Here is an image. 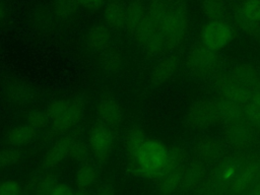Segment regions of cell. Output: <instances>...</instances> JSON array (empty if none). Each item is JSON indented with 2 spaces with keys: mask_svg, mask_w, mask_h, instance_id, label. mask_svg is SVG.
Returning <instances> with one entry per match:
<instances>
[{
  "mask_svg": "<svg viewBox=\"0 0 260 195\" xmlns=\"http://www.w3.org/2000/svg\"><path fill=\"white\" fill-rule=\"evenodd\" d=\"M242 1H243V0H242Z\"/></svg>",
  "mask_w": 260,
  "mask_h": 195,
  "instance_id": "d590c367",
  "label": "cell"
},
{
  "mask_svg": "<svg viewBox=\"0 0 260 195\" xmlns=\"http://www.w3.org/2000/svg\"><path fill=\"white\" fill-rule=\"evenodd\" d=\"M147 16V6H145L139 0L133 1L126 7L125 27L130 31L131 35H133L145 21Z\"/></svg>",
  "mask_w": 260,
  "mask_h": 195,
  "instance_id": "4fadbf2b",
  "label": "cell"
},
{
  "mask_svg": "<svg viewBox=\"0 0 260 195\" xmlns=\"http://www.w3.org/2000/svg\"><path fill=\"white\" fill-rule=\"evenodd\" d=\"M202 12L209 21L224 20L226 16V6L223 0H202Z\"/></svg>",
  "mask_w": 260,
  "mask_h": 195,
  "instance_id": "ffe728a7",
  "label": "cell"
},
{
  "mask_svg": "<svg viewBox=\"0 0 260 195\" xmlns=\"http://www.w3.org/2000/svg\"><path fill=\"white\" fill-rule=\"evenodd\" d=\"M139 169L148 174H161L169 160V149L159 141L146 139L134 154Z\"/></svg>",
  "mask_w": 260,
  "mask_h": 195,
  "instance_id": "277c9868",
  "label": "cell"
},
{
  "mask_svg": "<svg viewBox=\"0 0 260 195\" xmlns=\"http://www.w3.org/2000/svg\"><path fill=\"white\" fill-rule=\"evenodd\" d=\"M242 109L244 118L252 125L260 127V90L251 91Z\"/></svg>",
  "mask_w": 260,
  "mask_h": 195,
  "instance_id": "ac0fdd59",
  "label": "cell"
},
{
  "mask_svg": "<svg viewBox=\"0 0 260 195\" xmlns=\"http://www.w3.org/2000/svg\"><path fill=\"white\" fill-rule=\"evenodd\" d=\"M74 191L65 184H56L50 191L49 195H73Z\"/></svg>",
  "mask_w": 260,
  "mask_h": 195,
  "instance_id": "f546056e",
  "label": "cell"
},
{
  "mask_svg": "<svg viewBox=\"0 0 260 195\" xmlns=\"http://www.w3.org/2000/svg\"><path fill=\"white\" fill-rule=\"evenodd\" d=\"M233 39V29L225 20L209 21L201 31V43L213 51L228 46Z\"/></svg>",
  "mask_w": 260,
  "mask_h": 195,
  "instance_id": "5b68a950",
  "label": "cell"
},
{
  "mask_svg": "<svg viewBox=\"0 0 260 195\" xmlns=\"http://www.w3.org/2000/svg\"><path fill=\"white\" fill-rule=\"evenodd\" d=\"M160 175L161 178L159 182V190L165 195L173 193L183 180L184 176L181 166L166 170Z\"/></svg>",
  "mask_w": 260,
  "mask_h": 195,
  "instance_id": "e0dca14e",
  "label": "cell"
},
{
  "mask_svg": "<svg viewBox=\"0 0 260 195\" xmlns=\"http://www.w3.org/2000/svg\"><path fill=\"white\" fill-rule=\"evenodd\" d=\"M94 195H115V191L112 185L110 184H103L98 188Z\"/></svg>",
  "mask_w": 260,
  "mask_h": 195,
  "instance_id": "1f68e13d",
  "label": "cell"
},
{
  "mask_svg": "<svg viewBox=\"0 0 260 195\" xmlns=\"http://www.w3.org/2000/svg\"><path fill=\"white\" fill-rule=\"evenodd\" d=\"M77 138L73 136H63L46 152L43 158V166L46 169L57 167L65 157H70L72 146Z\"/></svg>",
  "mask_w": 260,
  "mask_h": 195,
  "instance_id": "9c48e42d",
  "label": "cell"
},
{
  "mask_svg": "<svg viewBox=\"0 0 260 195\" xmlns=\"http://www.w3.org/2000/svg\"><path fill=\"white\" fill-rule=\"evenodd\" d=\"M195 150L203 158H213L221 153L222 145L215 137L204 136L196 142Z\"/></svg>",
  "mask_w": 260,
  "mask_h": 195,
  "instance_id": "d6986e66",
  "label": "cell"
},
{
  "mask_svg": "<svg viewBox=\"0 0 260 195\" xmlns=\"http://www.w3.org/2000/svg\"><path fill=\"white\" fill-rule=\"evenodd\" d=\"M100 120L108 127L118 126L123 119V111L120 104L113 98H104L98 106Z\"/></svg>",
  "mask_w": 260,
  "mask_h": 195,
  "instance_id": "8fae6325",
  "label": "cell"
},
{
  "mask_svg": "<svg viewBox=\"0 0 260 195\" xmlns=\"http://www.w3.org/2000/svg\"><path fill=\"white\" fill-rule=\"evenodd\" d=\"M37 130L28 124L19 125L9 131L7 141L12 147H21L31 143L37 138Z\"/></svg>",
  "mask_w": 260,
  "mask_h": 195,
  "instance_id": "9a60e30c",
  "label": "cell"
},
{
  "mask_svg": "<svg viewBox=\"0 0 260 195\" xmlns=\"http://www.w3.org/2000/svg\"><path fill=\"white\" fill-rule=\"evenodd\" d=\"M73 195H89V193H88V190H86V189L77 188V190L74 191Z\"/></svg>",
  "mask_w": 260,
  "mask_h": 195,
  "instance_id": "d6a6232c",
  "label": "cell"
},
{
  "mask_svg": "<svg viewBox=\"0 0 260 195\" xmlns=\"http://www.w3.org/2000/svg\"><path fill=\"white\" fill-rule=\"evenodd\" d=\"M236 20L247 34L260 35V0H243L237 9Z\"/></svg>",
  "mask_w": 260,
  "mask_h": 195,
  "instance_id": "8992f818",
  "label": "cell"
},
{
  "mask_svg": "<svg viewBox=\"0 0 260 195\" xmlns=\"http://www.w3.org/2000/svg\"><path fill=\"white\" fill-rule=\"evenodd\" d=\"M56 184L57 182L53 176L44 174L31 180L30 189L36 195H46L50 193Z\"/></svg>",
  "mask_w": 260,
  "mask_h": 195,
  "instance_id": "603a6c76",
  "label": "cell"
},
{
  "mask_svg": "<svg viewBox=\"0 0 260 195\" xmlns=\"http://www.w3.org/2000/svg\"><path fill=\"white\" fill-rule=\"evenodd\" d=\"M84 103L80 99L55 100L46 110L52 127L57 132L67 131L77 125L83 117Z\"/></svg>",
  "mask_w": 260,
  "mask_h": 195,
  "instance_id": "7a4b0ae2",
  "label": "cell"
},
{
  "mask_svg": "<svg viewBox=\"0 0 260 195\" xmlns=\"http://www.w3.org/2000/svg\"><path fill=\"white\" fill-rule=\"evenodd\" d=\"M111 42V32L105 25H95L87 34L86 44L88 48L95 52L105 51Z\"/></svg>",
  "mask_w": 260,
  "mask_h": 195,
  "instance_id": "2e32d148",
  "label": "cell"
},
{
  "mask_svg": "<svg viewBox=\"0 0 260 195\" xmlns=\"http://www.w3.org/2000/svg\"><path fill=\"white\" fill-rule=\"evenodd\" d=\"M146 139V134L140 127H131L124 134V147L130 154L134 155Z\"/></svg>",
  "mask_w": 260,
  "mask_h": 195,
  "instance_id": "44dd1931",
  "label": "cell"
},
{
  "mask_svg": "<svg viewBox=\"0 0 260 195\" xmlns=\"http://www.w3.org/2000/svg\"><path fill=\"white\" fill-rule=\"evenodd\" d=\"M0 195H20L19 184L12 179L0 183Z\"/></svg>",
  "mask_w": 260,
  "mask_h": 195,
  "instance_id": "f1b7e54d",
  "label": "cell"
},
{
  "mask_svg": "<svg viewBox=\"0 0 260 195\" xmlns=\"http://www.w3.org/2000/svg\"><path fill=\"white\" fill-rule=\"evenodd\" d=\"M249 195H260V185H258L256 188H254Z\"/></svg>",
  "mask_w": 260,
  "mask_h": 195,
  "instance_id": "836d02e7",
  "label": "cell"
},
{
  "mask_svg": "<svg viewBox=\"0 0 260 195\" xmlns=\"http://www.w3.org/2000/svg\"><path fill=\"white\" fill-rule=\"evenodd\" d=\"M147 11L169 51L180 47L188 34V12L181 0H150Z\"/></svg>",
  "mask_w": 260,
  "mask_h": 195,
  "instance_id": "6da1fadb",
  "label": "cell"
},
{
  "mask_svg": "<svg viewBox=\"0 0 260 195\" xmlns=\"http://www.w3.org/2000/svg\"><path fill=\"white\" fill-rule=\"evenodd\" d=\"M179 58L170 55L159 60L149 74V81L153 85H161L168 82L176 73L179 66Z\"/></svg>",
  "mask_w": 260,
  "mask_h": 195,
  "instance_id": "30bf717a",
  "label": "cell"
},
{
  "mask_svg": "<svg viewBox=\"0 0 260 195\" xmlns=\"http://www.w3.org/2000/svg\"><path fill=\"white\" fill-rule=\"evenodd\" d=\"M21 157L20 151L16 147H10L0 150V167L6 168L16 165Z\"/></svg>",
  "mask_w": 260,
  "mask_h": 195,
  "instance_id": "83f0119b",
  "label": "cell"
},
{
  "mask_svg": "<svg viewBox=\"0 0 260 195\" xmlns=\"http://www.w3.org/2000/svg\"><path fill=\"white\" fill-rule=\"evenodd\" d=\"M76 0H56L55 12L61 18L70 17L77 10Z\"/></svg>",
  "mask_w": 260,
  "mask_h": 195,
  "instance_id": "4316f807",
  "label": "cell"
},
{
  "mask_svg": "<svg viewBox=\"0 0 260 195\" xmlns=\"http://www.w3.org/2000/svg\"><path fill=\"white\" fill-rule=\"evenodd\" d=\"M252 124L244 117L225 124L224 137L233 145H245L253 138Z\"/></svg>",
  "mask_w": 260,
  "mask_h": 195,
  "instance_id": "ba28073f",
  "label": "cell"
},
{
  "mask_svg": "<svg viewBox=\"0 0 260 195\" xmlns=\"http://www.w3.org/2000/svg\"><path fill=\"white\" fill-rule=\"evenodd\" d=\"M26 122L29 126L35 128L36 130L45 128L50 122L49 116L46 111L42 110H32L29 112L26 118Z\"/></svg>",
  "mask_w": 260,
  "mask_h": 195,
  "instance_id": "484cf974",
  "label": "cell"
},
{
  "mask_svg": "<svg viewBox=\"0 0 260 195\" xmlns=\"http://www.w3.org/2000/svg\"><path fill=\"white\" fill-rule=\"evenodd\" d=\"M7 95L13 103L22 105L26 104L31 100L30 89L21 83H12L7 88Z\"/></svg>",
  "mask_w": 260,
  "mask_h": 195,
  "instance_id": "cb8c5ba5",
  "label": "cell"
},
{
  "mask_svg": "<svg viewBox=\"0 0 260 195\" xmlns=\"http://www.w3.org/2000/svg\"><path fill=\"white\" fill-rule=\"evenodd\" d=\"M101 66L106 72H116L122 66V57L115 51H108L101 58Z\"/></svg>",
  "mask_w": 260,
  "mask_h": 195,
  "instance_id": "d4e9b609",
  "label": "cell"
},
{
  "mask_svg": "<svg viewBox=\"0 0 260 195\" xmlns=\"http://www.w3.org/2000/svg\"><path fill=\"white\" fill-rule=\"evenodd\" d=\"M98 179V172L93 166L85 165L76 173V185L80 189L88 190L93 186Z\"/></svg>",
  "mask_w": 260,
  "mask_h": 195,
  "instance_id": "7402d4cb",
  "label": "cell"
},
{
  "mask_svg": "<svg viewBox=\"0 0 260 195\" xmlns=\"http://www.w3.org/2000/svg\"><path fill=\"white\" fill-rule=\"evenodd\" d=\"M104 18L112 28L125 27L126 7L120 0H110L105 7Z\"/></svg>",
  "mask_w": 260,
  "mask_h": 195,
  "instance_id": "5bb4252c",
  "label": "cell"
},
{
  "mask_svg": "<svg viewBox=\"0 0 260 195\" xmlns=\"http://www.w3.org/2000/svg\"><path fill=\"white\" fill-rule=\"evenodd\" d=\"M5 15V9L3 7V5L0 3V19H2Z\"/></svg>",
  "mask_w": 260,
  "mask_h": 195,
  "instance_id": "e575fe53",
  "label": "cell"
},
{
  "mask_svg": "<svg viewBox=\"0 0 260 195\" xmlns=\"http://www.w3.org/2000/svg\"><path fill=\"white\" fill-rule=\"evenodd\" d=\"M89 146L94 157L105 161L111 154L113 148V136L110 127L105 124H96L89 131Z\"/></svg>",
  "mask_w": 260,
  "mask_h": 195,
  "instance_id": "52a82bcc",
  "label": "cell"
},
{
  "mask_svg": "<svg viewBox=\"0 0 260 195\" xmlns=\"http://www.w3.org/2000/svg\"><path fill=\"white\" fill-rule=\"evenodd\" d=\"M76 1L78 5H81L89 10H96L106 3V0H76Z\"/></svg>",
  "mask_w": 260,
  "mask_h": 195,
  "instance_id": "4dcf8cb0",
  "label": "cell"
},
{
  "mask_svg": "<svg viewBox=\"0 0 260 195\" xmlns=\"http://www.w3.org/2000/svg\"><path fill=\"white\" fill-rule=\"evenodd\" d=\"M231 74L236 81L248 90H260V69L250 64H240Z\"/></svg>",
  "mask_w": 260,
  "mask_h": 195,
  "instance_id": "7c38bea8",
  "label": "cell"
},
{
  "mask_svg": "<svg viewBox=\"0 0 260 195\" xmlns=\"http://www.w3.org/2000/svg\"><path fill=\"white\" fill-rule=\"evenodd\" d=\"M219 56L216 51L202 43L191 47L185 58V67L190 75L196 78L211 77L217 73Z\"/></svg>",
  "mask_w": 260,
  "mask_h": 195,
  "instance_id": "3957f363",
  "label": "cell"
}]
</instances>
